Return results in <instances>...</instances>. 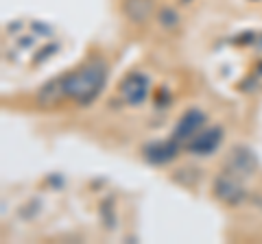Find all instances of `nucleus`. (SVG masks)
Masks as SVG:
<instances>
[{
  "label": "nucleus",
  "mask_w": 262,
  "mask_h": 244,
  "mask_svg": "<svg viewBox=\"0 0 262 244\" xmlns=\"http://www.w3.org/2000/svg\"><path fill=\"white\" fill-rule=\"evenodd\" d=\"M105 83V66L101 61H94L90 66H83L81 70L68 75L61 85H63V94L75 99L79 103H90L94 96L101 92V87Z\"/></svg>",
  "instance_id": "f257e3e1"
},
{
  "label": "nucleus",
  "mask_w": 262,
  "mask_h": 244,
  "mask_svg": "<svg viewBox=\"0 0 262 244\" xmlns=\"http://www.w3.org/2000/svg\"><path fill=\"white\" fill-rule=\"evenodd\" d=\"M177 22V18H175V13L173 11H162V24H175Z\"/></svg>",
  "instance_id": "1a4fd4ad"
},
{
  "label": "nucleus",
  "mask_w": 262,
  "mask_h": 244,
  "mask_svg": "<svg viewBox=\"0 0 262 244\" xmlns=\"http://www.w3.org/2000/svg\"><path fill=\"white\" fill-rule=\"evenodd\" d=\"M214 197L221 203H225V205H241L245 199V190L238 183V177H234L229 173L221 175L214 181Z\"/></svg>",
  "instance_id": "f03ea898"
},
{
  "label": "nucleus",
  "mask_w": 262,
  "mask_h": 244,
  "mask_svg": "<svg viewBox=\"0 0 262 244\" xmlns=\"http://www.w3.org/2000/svg\"><path fill=\"white\" fill-rule=\"evenodd\" d=\"M253 170H256V157H253V153L249 149H245V146L232 149V153H229V157H227L225 173L238 177V179H247V177H251Z\"/></svg>",
  "instance_id": "7ed1b4c3"
},
{
  "label": "nucleus",
  "mask_w": 262,
  "mask_h": 244,
  "mask_svg": "<svg viewBox=\"0 0 262 244\" xmlns=\"http://www.w3.org/2000/svg\"><path fill=\"white\" fill-rule=\"evenodd\" d=\"M146 94H149V81L142 75H131L125 83H122V96L127 99L131 105H140Z\"/></svg>",
  "instance_id": "39448f33"
},
{
  "label": "nucleus",
  "mask_w": 262,
  "mask_h": 244,
  "mask_svg": "<svg viewBox=\"0 0 262 244\" xmlns=\"http://www.w3.org/2000/svg\"><path fill=\"white\" fill-rule=\"evenodd\" d=\"M153 7H155L153 0H122V11L136 24H144L149 20L153 13Z\"/></svg>",
  "instance_id": "0eeeda50"
},
{
  "label": "nucleus",
  "mask_w": 262,
  "mask_h": 244,
  "mask_svg": "<svg viewBox=\"0 0 262 244\" xmlns=\"http://www.w3.org/2000/svg\"><path fill=\"white\" fill-rule=\"evenodd\" d=\"M179 151V144L177 140L173 137V140L168 142H158V144H151L149 149H146V159L153 161V164H164V161H170Z\"/></svg>",
  "instance_id": "6e6552de"
},
{
  "label": "nucleus",
  "mask_w": 262,
  "mask_h": 244,
  "mask_svg": "<svg viewBox=\"0 0 262 244\" xmlns=\"http://www.w3.org/2000/svg\"><path fill=\"white\" fill-rule=\"evenodd\" d=\"M203 113L201 111H196V109H190L186 113V116L179 120V125L175 129V140L177 142H182V140H192V137L199 133V129L203 127Z\"/></svg>",
  "instance_id": "20e7f679"
},
{
  "label": "nucleus",
  "mask_w": 262,
  "mask_h": 244,
  "mask_svg": "<svg viewBox=\"0 0 262 244\" xmlns=\"http://www.w3.org/2000/svg\"><path fill=\"white\" fill-rule=\"evenodd\" d=\"M221 135H223V131H221L219 127L208 129V131H203L201 135L196 133L192 140H188V149L192 153H199V155H206V153H212L221 144Z\"/></svg>",
  "instance_id": "423d86ee"
}]
</instances>
